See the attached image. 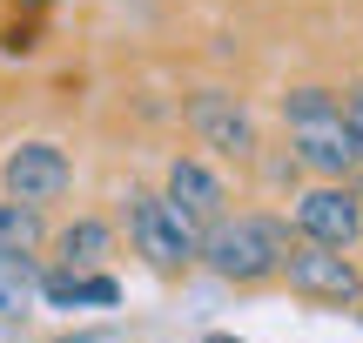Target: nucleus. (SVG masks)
<instances>
[{
    "mask_svg": "<svg viewBox=\"0 0 363 343\" xmlns=\"http://www.w3.org/2000/svg\"><path fill=\"white\" fill-rule=\"evenodd\" d=\"M337 121H343V135H350V148H357V162H363V94H343Z\"/></svg>",
    "mask_w": 363,
    "mask_h": 343,
    "instance_id": "nucleus-14",
    "label": "nucleus"
},
{
    "mask_svg": "<svg viewBox=\"0 0 363 343\" xmlns=\"http://www.w3.org/2000/svg\"><path fill=\"white\" fill-rule=\"evenodd\" d=\"M296 162L310 175H323V182H343V175L357 169V148H350V135H343V121L337 115L296 121Z\"/></svg>",
    "mask_w": 363,
    "mask_h": 343,
    "instance_id": "nucleus-7",
    "label": "nucleus"
},
{
    "mask_svg": "<svg viewBox=\"0 0 363 343\" xmlns=\"http://www.w3.org/2000/svg\"><path fill=\"white\" fill-rule=\"evenodd\" d=\"M0 182H7L13 202H27V209H48V202L67 196V182H74V162H67L54 142H13L7 162H0Z\"/></svg>",
    "mask_w": 363,
    "mask_h": 343,
    "instance_id": "nucleus-3",
    "label": "nucleus"
},
{
    "mask_svg": "<svg viewBox=\"0 0 363 343\" xmlns=\"http://www.w3.org/2000/svg\"><path fill=\"white\" fill-rule=\"evenodd\" d=\"M108 223H74V229H61V263L67 269H81V263H101L108 256Z\"/></svg>",
    "mask_w": 363,
    "mask_h": 343,
    "instance_id": "nucleus-11",
    "label": "nucleus"
},
{
    "mask_svg": "<svg viewBox=\"0 0 363 343\" xmlns=\"http://www.w3.org/2000/svg\"><path fill=\"white\" fill-rule=\"evenodd\" d=\"M283 269H289V290L296 296H310V303H357L363 296V276H357V263L343 249H323V242H303V249H289L283 256Z\"/></svg>",
    "mask_w": 363,
    "mask_h": 343,
    "instance_id": "nucleus-4",
    "label": "nucleus"
},
{
    "mask_svg": "<svg viewBox=\"0 0 363 343\" xmlns=\"http://www.w3.org/2000/svg\"><path fill=\"white\" fill-rule=\"evenodd\" d=\"M169 202L189 215L195 229H208V223L222 215V202H229V196H222V182L202 169V162H189V155H182V162H169Z\"/></svg>",
    "mask_w": 363,
    "mask_h": 343,
    "instance_id": "nucleus-8",
    "label": "nucleus"
},
{
    "mask_svg": "<svg viewBox=\"0 0 363 343\" xmlns=\"http://www.w3.org/2000/svg\"><path fill=\"white\" fill-rule=\"evenodd\" d=\"M81 303H101V310L121 303V283L115 276H81Z\"/></svg>",
    "mask_w": 363,
    "mask_h": 343,
    "instance_id": "nucleus-15",
    "label": "nucleus"
},
{
    "mask_svg": "<svg viewBox=\"0 0 363 343\" xmlns=\"http://www.w3.org/2000/svg\"><path fill=\"white\" fill-rule=\"evenodd\" d=\"M296 229L310 242H323V249H350V242L363 236V202H357V189L316 182L310 196H296Z\"/></svg>",
    "mask_w": 363,
    "mask_h": 343,
    "instance_id": "nucleus-6",
    "label": "nucleus"
},
{
    "mask_svg": "<svg viewBox=\"0 0 363 343\" xmlns=\"http://www.w3.org/2000/svg\"><path fill=\"white\" fill-rule=\"evenodd\" d=\"M195 256H202L222 283H262V276L283 269L289 229L269 223V215H216V223L195 236Z\"/></svg>",
    "mask_w": 363,
    "mask_h": 343,
    "instance_id": "nucleus-1",
    "label": "nucleus"
},
{
    "mask_svg": "<svg viewBox=\"0 0 363 343\" xmlns=\"http://www.w3.org/2000/svg\"><path fill=\"white\" fill-rule=\"evenodd\" d=\"M202 343H242V337H222V330H216V337H202Z\"/></svg>",
    "mask_w": 363,
    "mask_h": 343,
    "instance_id": "nucleus-16",
    "label": "nucleus"
},
{
    "mask_svg": "<svg viewBox=\"0 0 363 343\" xmlns=\"http://www.w3.org/2000/svg\"><path fill=\"white\" fill-rule=\"evenodd\" d=\"M316 115H337V94L330 88H289L283 94V121L296 128V121H316Z\"/></svg>",
    "mask_w": 363,
    "mask_h": 343,
    "instance_id": "nucleus-12",
    "label": "nucleus"
},
{
    "mask_svg": "<svg viewBox=\"0 0 363 343\" xmlns=\"http://www.w3.org/2000/svg\"><path fill=\"white\" fill-rule=\"evenodd\" d=\"M357 202H363V189H357Z\"/></svg>",
    "mask_w": 363,
    "mask_h": 343,
    "instance_id": "nucleus-17",
    "label": "nucleus"
},
{
    "mask_svg": "<svg viewBox=\"0 0 363 343\" xmlns=\"http://www.w3.org/2000/svg\"><path fill=\"white\" fill-rule=\"evenodd\" d=\"M34 303H40V269H34V256L0 242V317H27Z\"/></svg>",
    "mask_w": 363,
    "mask_h": 343,
    "instance_id": "nucleus-9",
    "label": "nucleus"
},
{
    "mask_svg": "<svg viewBox=\"0 0 363 343\" xmlns=\"http://www.w3.org/2000/svg\"><path fill=\"white\" fill-rule=\"evenodd\" d=\"M189 128H195L202 148H216V155H229V162L256 155V121H249V108L235 101V94H222V88L189 94Z\"/></svg>",
    "mask_w": 363,
    "mask_h": 343,
    "instance_id": "nucleus-5",
    "label": "nucleus"
},
{
    "mask_svg": "<svg viewBox=\"0 0 363 343\" xmlns=\"http://www.w3.org/2000/svg\"><path fill=\"white\" fill-rule=\"evenodd\" d=\"M40 296H48L54 310H81V269H48V276H40Z\"/></svg>",
    "mask_w": 363,
    "mask_h": 343,
    "instance_id": "nucleus-13",
    "label": "nucleus"
},
{
    "mask_svg": "<svg viewBox=\"0 0 363 343\" xmlns=\"http://www.w3.org/2000/svg\"><path fill=\"white\" fill-rule=\"evenodd\" d=\"M40 236H48V229H40V209H27V202L0 196V242H7V249H27V256H34V249H40Z\"/></svg>",
    "mask_w": 363,
    "mask_h": 343,
    "instance_id": "nucleus-10",
    "label": "nucleus"
},
{
    "mask_svg": "<svg viewBox=\"0 0 363 343\" xmlns=\"http://www.w3.org/2000/svg\"><path fill=\"white\" fill-rule=\"evenodd\" d=\"M121 215H128V242H135V256H148V269L175 276V269L195 263V236H202V229H195L169 196L128 189V209H121Z\"/></svg>",
    "mask_w": 363,
    "mask_h": 343,
    "instance_id": "nucleus-2",
    "label": "nucleus"
}]
</instances>
